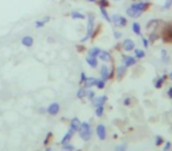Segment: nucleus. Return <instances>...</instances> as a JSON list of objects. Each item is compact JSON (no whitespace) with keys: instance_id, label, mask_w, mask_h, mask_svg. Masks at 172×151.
I'll list each match as a JSON object with an SVG mask.
<instances>
[{"instance_id":"obj_1","label":"nucleus","mask_w":172,"mask_h":151,"mask_svg":"<svg viewBox=\"0 0 172 151\" xmlns=\"http://www.w3.org/2000/svg\"><path fill=\"white\" fill-rule=\"evenodd\" d=\"M94 20H96V16H94L92 12H90L88 16H87V28H86V34H85V37L81 39V43L87 41V40L93 36V32H94Z\"/></svg>"},{"instance_id":"obj_2","label":"nucleus","mask_w":172,"mask_h":151,"mask_svg":"<svg viewBox=\"0 0 172 151\" xmlns=\"http://www.w3.org/2000/svg\"><path fill=\"white\" fill-rule=\"evenodd\" d=\"M79 136L81 137V139L88 140L92 137V129L91 125L87 122H81L80 129H79Z\"/></svg>"},{"instance_id":"obj_3","label":"nucleus","mask_w":172,"mask_h":151,"mask_svg":"<svg viewBox=\"0 0 172 151\" xmlns=\"http://www.w3.org/2000/svg\"><path fill=\"white\" fill-rule=\"evenodd\" d=\"M111 22L116 27H125L127 25V19L125 17L118 14V13H114L111 16Z\"/></svg>"},{"instance_id":"obj_4","label":"nucleus","mask_w":172,"mask_h":151,"mask_svg":"<svg viewBox=\"0 0 172 151\" xmlns=\"http://www.w3.org/2000/svg\"><path fill=\"white\" fill-rule=\"evenodd\" d=\"M163 41L165 43H172V22H167L163 28Z\"/></svg>"},{"instance_id":"obj_5","label":"nucleus","mask_w":172,"mask_h":151,"mask_svg":"<svg viewBox=\"0 0 172 151\" xmlns=\"http://www.w3.org/2000/svg\"><path fill=\"white\" fill-rule=\"evenodd\" d=\"M131 7L133 8H137L141 12H145L146 10H149L150 7V2H145V1H137V2H132L131 4Z\"/></svg>"},{"instance_id":"obj_6","label":"nucleus","mask_w":172,"mask_h":151,"mask_svg":"<svg viewBox=\"0 0 172 151\" xmlns=\"http://www.w3.org/2000/svg\"><path fill=\"white\" fill-rule=\"evenodd\" d=\"M141 14H143V12L139 11V10H137V8H133V7H131V6L126 10V16L130 17V18H132V19H137V18H139Z\"/></svg>"},{"instance_id":"obj_7","label":"nucleus","mask_w":172,"mask_h":151,"mask_svg":"<svg viewBox=\"0 0 172 151\" xmlns=\"http://www.w3.org/2000/svg\"><path fill=\"white\" fill-rule=\"evenodd\" d=\"M122 47L124 51L130 52V51H133L135 50V41L132 39H125L123 43H122Z\"/></svg>"},{"instance_id":"obj_8","label":"nucleus","mask_w":172,"mask_h":151,"mask_svg":"<svg viewBox=\"0 0 172 151\" xmlns=\"http://www.w3.org/2000/svg\"><path fill=\"white\" fill-rule=\"evenodd\" d=\"M46 111L51 116H55V114H58L60 111V105L58 103H52V104H50L49 108L46 109Z\"/></svg>"},{"instance_id":"obj_9","label":"nucleus","mask_w":172,"mask_h":151,"mask_svg":"<svg viewBox=\"0 0 172 151\" xmlns=\"http://www.w3.org/2000/svg\"><path fill=\"white\" fill-rule=\"evenodd\" d=\"M108 100V97L106 96H99V97H94L92 99V104L94 105V108H98V106H104V104Z\"/></svg>"},{"instance_id":"obj_10","label":"nucleus","mask_w":172,"mask_h":151,"mask_svg":"<svg viewBox=\"0 0 172 151\" xmlns=\"http://www.w3.org/2000/svg\"><path fill=\"white\" fill-rule=\"evenodd\" d=\"M136 63H137V60H136L135 57H132V56H123V64L126 67L133 66V65H136Z\"/></svg>"},{"instance_id":"obj_11","label":"nucleus","mask_w":172,"mask_h":151,"mask_svg":"<svg viewBox=\"0 0 172 151\" xmlns=\"http://www.w3.org/2000/svg\"><path fill=\"white\" fill-rule=\"evenodd\" d=\"M97 136L99 139L104 140L106 138V128L103 124H99L97 126Z\"/></svg>"},{"instance_id":"obj_12","label":"nucleus","mask_w":172,"mask_h":151,"mask_svg":"<svg viewBox=\"0 0 172 151\" xmlns=\"http://www.w3.org/2000/svg\"><path fill=\"white\" fill-rule=\"evenodd\" d=\"M73 135H74V130L73 129H70L66 134H65V136L63 137V139H61V144L64 145V144H67V143H70V140L72 139V137H73Z\"/></svg>"},{"instance_id":"obj_13","label":"nucleus","mask_w":172,"mask_h":151,"mask_svg":"<svg viewBox=\"0 0 172 151\" xmlns=\"http://www.w3.org/2000/svg\"><path fill=\"white\" fill-rule=\"evenodd\" d=\"M100 76H102V79L106 81L108 79H110V69H108V65H103L102 69H100Z\"/></svg>"},{"instance_id":"obj_14","label":"nucleus","mask_w":172,"mask_h":151,"mask_svg":"<svg viewBox=\"0 0 172 151\" xmlns=\"http://www.w3.org/2000/svg\"><path fill=\"white\" fill-rule=\"evenodd\" d=\"M51 20V17L50 16H46L44 17L43 19H40V20H37V22H34V26L37 27V28H41V27H44L47 22Z\"/></svg>"},{"instance_id":"obj_15","label":"nucleus","mask_w":172,"mask_h":151,"mask_svg":"<svg viewBox=\"0 0 172 151\" xmlns=\"http://www.w3.org/2000/svg\"><path fill=\"white\" fill-rule=\"evenodd\" d=\"M22 44L26 47H31L34 44V39L31 36H25V37L22 38Z\"/></svg>"},{"instance_id":"obj_16","label":"nucleus","mask_w":172,"mask_h":151,"mask_svg":"<svg viewBox=\"0 0 172 151\" xmlns=\"http://www.w3.org/2000/svg\"><path fill=\"white\" fill-rule=\"evenodd\" d=\"M80 125H81V122L79 120V118H72L70 122V126L71 129H73L74 131H79L80 129Z\"/></svg>"},{"instance_id":"obj_17","label":"nucleus","mask_w":172,"mask_h":151,"mask_svg":"<svg viewBox=\"0 0 172 151\" xmlns=\"http://www.w3.org/2000/svg\"><path fill=\"white\" fill-rule=\"evenodd\" d=\"M98 58L102 60V61H110L112 59L111 58V54L108 53V51H100V53L98 54Z\"/></svg>"},{"instance_id":"obj_18","label":"nucleus","mask_w":172,"mask_h":151,"mask_svg":"<svg viewBox=\"0 0 172 151\" xmlns=\"http://www.w3.org/2000/svg\"><path fill=\"white\" fill-rule=\"evenodd\" d=\"M96 83H97V79L94 77H87V79L85 80L84 85H85V89H90L92 86H96Z\"/></svg>"},{"instance_id":"obj_19","label":"nucleus","mask_w":172,"mask_h":151,"mask_svg":"<svg viewBox=\"0 0 172 151\" xmlns=\"http://www.w3.org/2000/svg\"><path fill=\"white\" fill-rule=\"evenodd\" d=\"M86 63L90 65L91 67H93V69L98 66V59L96 57H92V56H87L86 57Z\"/></svg>"},{"instance_id":"obj_20","label":"nucleus","mask_w":172,"mask_h":151,"mask_svg":"<svg viewBox=\"0 0 172 151\" xmlns=\"http://www.w3.org/2000/svg\"><path fill=\"white\" fill-rule=\"evenodd\" d=\"M132 31L136 36H141V27H140L139 22H132Z\"/></svg>"},{"instance_id":"obj_21","label":"nucleus","mask_w":172,"mask_h":151,"mask_svg":"<svg viewBox=\"0 0 172 151\" xmlns=\"http://www.w3.org/2000/svg\"><path fill=\"white\" fill-rule=\"evenodd\" d=\"M126 69H127V67H126L124 64L117 67V76H118L119 79H120V78H123L124 76L126 75Z\"/></svg>"},{"instance_id":"obj_22","label":"nucleus","mask_w":172,"mask_h":151,"mask_svg":"<svg viewBox=\"0 0 172 151\" xmlns=\"http://www.w3.org/2000/svg\"><path fill=\"white\" fill-rule=\"evenodd\" d=\"M166 78H167L166 75H163L160 78H158V79L155 81V87H156V89H160V87L163 86V84H164V81H165Z\"/></svg>"},{"instance_id":"obj_23","label":"nucleus","mask_w":172,"mask_h":151,"mask_svg":"<svg viewBox=\"0 0 172 151\" xmlns=\"http://www.w3.org/2000/svg\"><path fill=\"white\" fill-rule=\"evenodd\" d=\"M99 8H100V13H102L103 18H104L108 22H111V16L108 14V8H104V7H99Z\"/></svg>"},{"instance_id":"obj_24","label":"nucleus","mask_w":172,"mask_h":151,"mask_svg":"<svg viewBox=\"0 0 172 151\" xmlns=\"http://www.w3.org/2000/svg\"><path fill=\"white\" fill-rule=\"evenodd\" d=\"M70 16H71V18H72V19H85V18H86L85 14H83V13H80V12H78V11L71 12Z\"/></svg>"},{"instance_id":"obj_25","label":"nucleus","mask_w":172,"mask_h":151,"mask_svg":"<svg viewBox=\"0 0 172 151\" xmlns=\"http://www.w3.org/2000/svg\"><path fill=\"white\" fill-rule=\"evenodd\" d=\"M133 51H135L136 58L141 59V58H144V57H145V51H143V50H140V49H135Z\"/></svg>"},{"instance_id":"obj_26","label":"nucleus","mask_w":172,"mask_h":151,"mask_svg":"<svg viewBox=\"0 0 172 151\" xmlns=\"http://www.w3.org/2000/svg\"><path fill=\"white\" fill-rule=\"evenodd\" d=\"M100 51H102V50L99 49V47H92V49L88 51V56H92V57H96V58H97L98 54L100 53Z\"/></svg>"},{"instance_id":"obj_27","label":"nucleus","mask_w":172,"mask_h":151,"mask_svg":"<svg viewBox=\"0 0 172 151\" xmlns=\"http://www.w3.org/2000/svg\"><path fill=\"white\" fill-rule=\"evenodd\" d=\"M158 22H159V20H156V19H152V20H150V22H147V25H146V28L147 30H151V27H153V30L157 27V25H158Z\"/></svg>"},{"instance_id":"obj_28","label":"nucleus","mask_w":172,"mask_h":151,"mask_svg":"<svg viewBox=\"0 0 172 151\" xmlns=\"http://www.w3.org/2000/svg\"><path fill=\"white\" fill-rule=\"evenodd\" d=\"M96 4H98V6H99V7H104V8H108V6H110L108 0H98Z\"/></svg>"},{"instance_id":"obj_29","label":"nucleus","mask_w":172,"mask_h":151,"mask_svg":"<svg viewBox=\"0 0 172 151\" xmlns=\"http://www.w3.org/2000/svg\"><path fill=\"white\" fill-rule=\"evenodd\" d=\"M160 54H161V60H163L164 63H169V61H170L169 57H167V51L166 50H161Z\"/></svg>"},{"instance_id":"obj_30","label":"nucleus","mask_w":172,"mask_h":151,"mask_svg":"<svg viewBox=\"0 0 172 151\" xmlns=\"http://www.w3.org/2000/svg\"><path fill=\"white\" fill-rule=\"evenodd\" d=\"M86 92H87V90L86 89H79L78 90V92H77V97L78 98H84V97H86Z\"/></svg>"},{"instance_id":"obj_31","label":"nucleus","mask_w":172,"mask_h":151,"mask_svg":"<svg viewBox=\"0 0 172 151\" xmlns=\"http://www.w3.org/2000/svg\"><path fill=\"white\" fill-rule=\"evenodd\" d=\"M96 86L99 89V90H103L104 87H105V80L104 79H97V83H96Z\"/></svg>"},{"instance_id":"obj_32","label":"nucleus","mask_w":172,"mask_h":151,"mask_svg":"<svg viewBox=\"0 0 172 151\" xmlns=\"http://www.w3.org/2000/svg\"><path fill=\"white\" fill-rule=\"evenodd\" d=\"M63 151H74V146L71 145L70 143H67V144H64L63 145V149H61Z\"/></svg>"},{"instance_id":"obj_33","label":"nucleus","mask_w":172,"mask_h":151,"mask_svg":"<svg viewBox=\"0 0 172 151\" xmlns=\"http://www.w3.org/2000/svg\"><path fill=\"white\" fill-rule=\"evenodd\" d=\"M158 38H159V36H158L157 33L152 32L150 34V38H149V43H155V41H156Z\"/></svg>"},{"instance_id":"obj_34","label":"nucleus","mask_w":172,"mask_h":151,"mask_svg":"<svg viewBox=\"0 0 172 151\" xmlns=\"http://www.w3.org/2000/svg\"><path fill=\"white\" fill-rule=\"evenodd\" d=\"M103 113H104V106H98V108H96V116L97 117H102Z\"/></svg>"},{"instance_id":"obj_35","label":"nucleus","mask_w":172,"mask_h":151,"mask_svg":"<svg viewBox=\"0 0 172 151\" xmlns=\"http://www.w3.org/2000/svg\"><path fill=\"white\" fill-rule=\"evenodd\" d=\"M126 150H127V145L126 144H119L114 149V151H126Z\"/></svg>"},{"instance_id":"obj_36","label":"nucleus","mask_w":172,"mask_h":151,"mask_svg":"<svg viewBox=\"0 0 172 151\" xmlns=\"http://www.w3.org/2000/svg\"><path fill=\"white\" fill-rule=\"evenodd\" d=\"M171 6H172V0H165L163 8L164 10H169V8H171Z\"/></svg>"},{"instance_id":"obj_37","label":"nucleus","mask_w":172,"mask_h":151,"mask_svg":"<svg viewBox=\"0 0 172 151\" xmlns=\"http://www.w3.org/2000/svg\"><path fill=\"white\" fill-rule=\"evenodd\" d=\"M86 97L92 100L93 98L96 97V93H94V91H92V90H88V91L86 92Z\"/></svg>"},{"instance_id":"obj_38","label":"nucleus","mask_w":172,"mask_h":151,"mask_svg":"<svg viewBox=\"0 0 172 151\" xmlns=\"http://www.w3.org/2000/svg\"><path fill=\"white\" fill-rule=\"evenodd\" d=\"M163 143H164V138H163V137H160V136H157V137H156V145L157 146H160Z\"/></svg>"},{"instance_id":"obj_39","label":"nucleus","mask_w":172,"mask_h":151,"mask_svg":"<svg viewBox=\"0 0 172 151\" xmlns=\"http://www.w3.org/2000/svg\"><path fill=\"white\" fill-rule=\"evenodd\" d=\"M141 43H143V46H144L145 49L149 47V39H147V38H145V37L141 38Z\"/></svg>"},{"instance_id":"obj_40","label":"nucleus","mask_w":172,"mask_h":151,"mask_svg":"<svg viewBox=\"0 0 172 151\" xmlns=\"http://www.w3.org/2000/svg\"><path fill=\"white\" fill-rule=\"evenodd\" d=\"M86 79H87V77H86L85 72H81L80 73V84H84Z\"/></svg>"},{"instance_id":"obj_41","label":"nucleus","mask_w":172,"mask_h":151,"mask_svg":"<svg viewBox=\"0 0 172 151\" xmlns=\"http://www.w3.org/2000/svg\"><path fill=\"white\" fill-rule=\"evenodd\" d=\"M113 37H114L116 39H117V40H118L119 38L122 37V33L119 32V31H113Z\"/></svg>"},{"instance_id":"obj_42","label":"nucleus","mask_w":172,"mask_h":151,"mask_svg":"<svg viewBox=\"0 0 172 151\" xmlns=\"http://www.w3.org/2000/svg\"><path fill=\"white\" fill-rule=\"evenodd\" d=\"M170 148H171V143L170 142H166V144L164 145V151H169Z\"/></svg>"},{"instance_id":"obj_43","label":"nucleus","mask_w":172,"mask_h":151,"mask_svg":"<svg viewBox=\"0 0 172 151\" xmlns=\"http://www.w3.org/2000/svg\"><path fill=\"white\" fill-rule=\"evenodd\" d=\"M50 137H52V134H49V135H47V137L45 138V140H44V144H45V145H47V144H49Z\"/></svg>"},{"instance_id":"obj_44","label":"nucleus","mask_w":172,"mask_h":151,"mask_svg":"<svg viewBox=\"0 0 172 151\" xmlns=\"http://www.w3.org/2000/svg\"><path fill=\"white\" fill-rule=\"evenodd\" d=\"M130 102H131L130 98H125V99H124V105H130Z\"/></svg>"},{"instance_id":"obj_45","label":"nucleus","mask_w":172,"mask_h":151,"mask_svg":"<svg viewBox=\"0 0 172 151\" xmlns=\"http://www.w3.org/2000/svg\"><path fill=\"white\" fill-rule=\"evenodd\" d=\"M167 96H169V98H171L172 99V87H170V89L167 90Z\"/></svg>"},{"instance_id":"obj_46","label":"nucleus","mask_w":172,"mask_h":151,"mask_svg":"<svg viewBox=\"0 0 172 151\" xmlns=\"http://www.w3.org/2000/svg\"><path fill=\"white\" fill-rule=\"evenodd\" d=\"M77 49H78L79 52H83V51H84V50H83V46H77Z\"/></svg>"},{"instance_id":"obj_47","label":"nucleus","mask_w":172,"mask_h":151,"mask_svg":"<svg viewBox=\"0 0 172 151\" xmlns=\"http://www.w3.org/2000/svg\"><path fill=\"white\" fill-rule=\"evenodd\" d=\"M167 77H169V78H170V79L172 80V71L170 72V73H169V76H167Z\"/></svg>"},{"instance_id":"obj_48","label":"nucleus","mask_w":172,"mask_h":151,"mask_svg":"<svg viewBox=\"0 0 172 151\" xmlns=\"http://www.w3.org/2000/svg\"><path fill=\"white\" fill-rule=\"evenodd\" d=\"M88 2H97V0H87Z\"/></svg>"},{"instance_id":"obj_49","label":"nucleus","mask_w":172,"mask_h":151,"mask_svg":"<svg viewBox=\"0 0 172 151\" xmlns=\"http://www.w3.org/2000/svg\"><path fill=\"white\" fill-rule=\"evenodd\" d=\"M45 151H52V149H51V148H47V149H46Z\"/></svg>"},{"instance_id":"obj_50","label":"nucleus","mask_w":172,"mask_h":151,"mask_svg":"<svg viewBox=\"0 0 172 151\" xmlns=\"http://www.w3.org/2000/svg\"><path fill=\"white\" fill-rule=\"evenodd\" d=\"M113 1H119V0H113Z\"/></svg>"}]
</instances>
